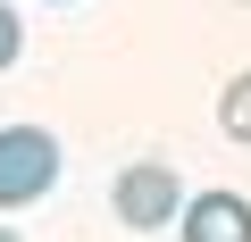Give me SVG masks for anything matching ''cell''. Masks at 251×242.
Instances as JSON below:
<instances>
[{"label": "cell", "instance_id": "6da1fadb", "mask_svg": "<svg viewBox=\"0 0 251 242\" xmlns=\"http://www.w3.org/2000/svg\"><path fill=\"white\" fill-rule=\"evenodd\" d=\"M59 134L42 126H0V209H34L50 184H59Z\"/></svg>", "mask_w": 251, "mask_h": 242}, {"label": "cell", "instance_id": "7a4b0ae2", "mask_svg": "<svg viewBox=\"0 0 251 242\" xmlns=\"http://www.w3.org/2000/svg\"><path fill=\"white\" fill-rule=\"evenodd\" d=\"M109 200H117V225L159 234V225H176V209H184V184H176V167H168V159H134V167H117Z\"/></svg>", "mask_w": 251, "mask_h": 242}, {"label": "cell", "instance_id": "3957f363", "mask_svg": "<svg viewBox=\"0 0 251 242\" xmlns=\"http://www.w3.org/2000/svg\"><path fill=\"white\" fill-rule=\"evenodd\" d=\"M176 234L184 242H251V200L243 192H184Z\"/></svg>", "mask_w": 251, "mask_h": 242}, {"label": "cell", "instance_id": "277c9868", "mask_svg": "<svg viewBox=\"0 0 251 242\" xmlns=\"http://www.w3.org/2000/svg\"><path fill=\"white\" fill-rule=\"evenodd\" d=\"M218 126H226V142H251V75H226V92H218Z\"/></svg>", "mask_w": 251, "mask_h": 242}, {"label": "cell", "instance_id": "5b68a950", "mask_svg": "<svg viewBox=\"0 0 251 242\" xmlns=\"http://www.w3.org/2000/svg\"><path fill=\"white\" fill-rule=\"evenodd\" d=\"M25 59V25H17V9H9V0H0V75H9Z\"/></svg>", "mask_w": 251, "mask_h": 242}, {"label": "cell", "instance_id": "8992f818", "mask_svg": "<svg viewBox=\"0 0 251 242\" xmlns=\"http://www.w3.org/2000/svg\"><path fill=\"white\" fill-rule=\"evenodd\" d=\"M0 242H25V234H9V225H0Z\"/></svg>", "mask_w": 251, "mask_h": 242}, {"label": "cell", "instance_id": "52a82bcc", "mask_svg": "<svg viewBox=\"0 0 251 242\" xmlns=\"http://www.w3.org/2000/svg\"><path fill=\"white\" fill-rule=\"evenodd\" d=\"M50 9H67V0H50Z\"/></svg>", "mask_w": 251, "mask_h": 242}, {"label": "cell", "instance_id": "ba28073f", "mask_svg": "<svg viewBox=\"0 0 251 242\" xmlns=\"http://www.w3.org/2000/svg\"><path fill=\"white\" fill-rule=\"evenodd\" d=\"M243 9H251V0H243Z\"/></svg>", "mask_w": 251, "mask_h": 242}]
</instances>
